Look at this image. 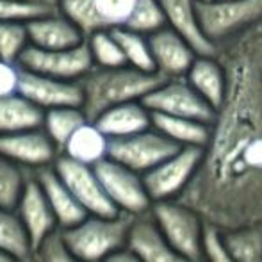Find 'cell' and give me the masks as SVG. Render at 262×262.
<instances>
[{
	"instance_id": "cell-1",
	"label": "cell",
	"mask_w": 262,
	"mask_h": 262,
	"mask_svg": "<svg viewBox=\"0 0 262 262\" xmlns=\"http://www.w3.org/2000/svg\"><path fill=\"white\" fill-rule=\"evenodd\" d=\"M227 95L179 198L216 230L262 225V21L217 43Z\"/></svg>"
},
{
	"instance_id": "cell-2",
	"label": "cell",
	"mask_w": 262,
	"mask_h": 262,
	"mask_svg": "<svg viewBox=\"0 0 262 262\" xmlns=\"http://www.w3.org/2000/svg\"><path fill=\"white\" fill-rule=\"evenodd\" d=\"M166 80L157 72H141L132 66L100 68L95 66L82 82L84 102L82 109L91 121L97 120L104 111L125 102L143 100L150 91Z\"/></svg>"
},
{
	"instance_id": "cell-3",
	"label": "cell",
	"mask_w": 262,
	"mask_h": 262,
	"mask_svg": "<svg viewBox=\"0 0 262 262\" xmlns=\"http://www.w3.org/2000/svg\"><path fill=\"white\" fill-rule=\"evenodd\" d=\"M134 216L114 214V216H95L88 214L80 223L64 230H59L64 246L86 262H100L109 253L127 246L128 230Z\"/></svg>"
},
{
	"instance_id": "cell-4",
	"label": "cell",
	"mask_w": 262,
	"mask_h": 262,
	"mask_svg": "<svg viewBox=\"0 0 262 262\" xmlns=\"http://www.w3.org/2000/svg\"><path fill=\"white\" fill-rule=\"evenodd\" d=\"M150 214L180 257L189 262H204L207 223L202 214L182 200L156 202Z\"/></svg>"
},
{
	"instance_id": "cell-5",
	"label": "cell",
	"mask_w": 262,
	"mask_h": 262,
	"mask_svg": "<svg viewBox=\"0 0 262 262\" xmlns=\"http://www.w3.org/2000/svg\"><path fill=\"white\" fill-rule=\"evenodd\" d=\"M196 9L202 29L216 45L262 21V0H196Z\"/></svg>"
},
{
	"instance_id": "cell-6",
	"label": "cell",
	"mask_w": 262,
	"mask_h": 262,
	"mask_svg": "<svg viewBox=\"0 0 262 262\" xmlns=\"http://www.w3.org/2000/svg\"><path fill=\"white\" fill-rule=\"evenodd\" d=\"M98 179L104 186L107 196L120 212L130 216H141L150 212L154 202L146 191L143 175L121 162L105 157L98 164H95Z\"/></svg>"
},
{
	"instance_id": "cell-7",
	"label": "cell",
	"mask_w": 262,
	"mask_h": 262,
	"mask_svg": "<svg viewBox=\"0 0 262 262\" xmlns=\"http://www.w3.org/2000/svg\"><path fill=\"white\" fill-rule=\"evenodd\" d=\"M204 148L198 146H182L179 152L157 164L143 175L146 191L152 202L179 200L193 180L202 161Z\"/></svg>"
},
{
	"instance_id": "cell-8",
	"label": "cell",
	"mask_w": 262,
	"mask_h": 262,
	"mask_svg": "<svg viewBox=\"0 0 262 262\" xmlns=\"http://www.w3.org/2000/svg\"><path fill=\"white\" fill-rule=\"evenodd\" d=\"M182 146L173 143L157 128H146L138 134L127 136V138L109 139V156L114 161L128 166L134 171L145 175L164 159L173 156Z\"/></svg>"
},
{
	"instance_id": "cell-9",
	"label": "cell",
	"mask_w": 262,
	"mask_h": 262,
	"mask_svg": "<svg viewBox=\"0 0 262 262\" xmlns=\"http://www.w3.org/2000/svg\"><path fill=\"white\" fill-rule=\"evenodd\" d=\"M143 104L152 113L191 118L204 123H212L216 118V109L187 82L186 77L166 79L143 98Z\"/></svg>"
},
{
	"instance_id": "cell-10",
	"label": "cell",
	"mask_w": 262,
	"mask_h": 262,
	"mask_svg": "<svg viewBox=\"0 0 262 262\" xmlns=\"http://www.w3.org/2000/svg\"><path fill=\"white\" fill-rule=\"evenodd\" d=\"M18 64L31 72L62 80H82L95 68L86 41L62 50H43L29 45L18 59Z\"/></svg>"
},
{
	"instance_id": "cell-11",
	"label": "cell",
	"mask_w": 262,
	"mask_h": 262,
	"mask_svg": "<svg viewBox=\"0 0 262 262\" xmlns=\"http://www.w3.org/2000/svg\"><path fill=\"white\" fill-rule=\"evenodd\" d=\"M54 168L88 214H95V216L120 214V210L114 207L111 198L107 196L104 186L95 171V166L82 164L64 154H59L54 162Z\"/></svg>"
},
{
	"instance_id": "cell-12",
	"label": "cell",
	"mask_w": 262,
	"mask_h": 262,
	"mask_svg": "<svg viewBox=\"0 0 262 262\" xmlns=\"http://www.w3.org/2000/svg\"><path fill=\"white\" fill-rule=\"evenodd\" d=\"M18 93L27 97L29 100H32L36 105H39L45 111L66 105L82 107L84 102V91L80 80L55 79V77L36 73L25 68H21Z\"/></svg>"
},
{
	"instance_id": "cell-13",
	"label": "cell",
	"mask_w": 262,
	"mask_h": 262,
	"mask_svg": "<svg viewBox=\"0 0 262 262\" xmlns=\"http://www.w3.org/2000/svg\"><path fill=\"white\" fill-rule=\"evenodd\" d=\"M0 154L34 173L36 169L52 166L61 152L43 127H39L13 134H0Z\"/></svg>"
},
{
	"instance_id": "cell-14",
	"label": "cell",
	"mask_w": 262,
	"mask_h": 262,
	"mask_svg": "<svg viewBox=\"0 0 262 262\" xmlns=\"http://www.w3.org/2000/svg\"><path fill=\"white\" fill-rule=\"evenodd\" d=\"M16 212L20 216L21 223L27 228V234L31 237L32 248H34L36 253L47 239L59 232L55 214L34 173L31 175L24 193H21V198L16 205Z\"/></svg>"
},
{
	"instance_id": "cell-15",
	"label": "cell",
	"mask_w": 262,
	"mask_h": 262,
	"mask_svg": "<svg viewBox=\"0 0 262 262\" xmlns=\"http://www.w3.org/2000/svg\"><path fill=\"white\" fill-rule=\"evenodd\" d=\"M148 43L156 70L166 79L186 77L198 55L193 47L169 25L148 34Z\"/></svg>"
},
{
	"instance_id": "cell-16",
	"label": "cell",
	"mask_w": 262,
	"mask_h": 262,
	"mask_svg": "<svg viewBox=\"0 0 262 262\" xmlns=\"http://www.w3.org/2000/svg\"><path fill=\"white\" fill-rule=\"evenodd\" d=\"M127 246L136 253L139 262H189L180 257L169 245L150 212L134 216L128 230Z\"/></svg>"
},
{
	"instance_id": "cell-17",
	"label": "cell",
	"mask_w": 262,
	"mask_h": 262,
	"mask_svg": "<svg viewBox=\"0 0 262 262\" xmlns=\"http://www.w3.org/2000/svg\"><path fill=\"white\" fill-rule=\"evenodd\" d=\"M27 32L31 45L43 50L72 49L86 41L84 32L59 9L27 21Z\"/></svg>"
},
{
	"instance_id": "cell-18",
	"label": "cell",
	"mask_w": 262,
	"mask_h": 262,
	"mask_svg": "<svg viewBox=\"0 0 262 262\" xmlns=\"http://www.w3.org/2000/svg\"><path fill=\"white\" fill-rule=\"evenodd\" d=\"M166 20L198 55H216L217 45L204 32L198 18L196 0H159Z\"/></svg>"
},
{
	"instance_id": "cell-19",
	"label": "cell",
	"mask_w": 262,
	"mask_h": 262,
	"mask_svg": "<svg viewBox=\"0 0 262 262\" xmlns=\"http://www.w3.org/2000/svg\"><path fill=\"white\" fill-rule=\"evenodd\" d=\"M34 177L38 179L39 186H41L43 193H45L47 200H49L50 207L54 210L59 230L73 227V225L80 223L88 216L86 209L77 202V198L68 189V186L57 175L54 164L36 169Z\"/></svg>"
},
{
	"instance_id": "cell-20",
	"label": "cell",
	"mask_w": 262,
	"mask_h": 262,
	"mask_svg": "<svg viewBox=\"0 0 262 262\" xmlns=\"http://www.w3.org/2000/svg\"><path fill=\"white\" fill-rule=\"evenodd\" d=\"M102 132L109 139L127 138L138 134L146 128H152V111L148 109L143 100L125 102L104 111L97 120H93Z\"/></svg>"
},
{
	"instance_id": "cell-21",
	"label": "cell",
	"mask_w": 262,
	"mask_h": 262,
	"mask_svg": "<svg viewBox=\"0 0 262 262\" xmlns=\"http://www.w3.org/2000/svg\"><path fill=\"white\" fill-rule=\"evenodd\" d=\"M186 79L214 109H217L225 100L227 72L216 55H196Z\"/></svg>"
},
{
	"instance_id": "cell-22",
	"label": "cell",
	"mask_w": 262,
	"mask_h": 262,
	"mask_svg": "<svg viewBox=\"0 0 262 262\" xmlns=\"http://www.w3.org/2000/svg\"><path fill=\"white\" fill-rule=\"evenodd\" d=\"M45 109L21 93L0 98V134H13L43 127Z\"/></svg>"
},
{
	"instance_id": "cell-23",
	"label": "cell",
	"mask_w": 262,
	"mask_h": 262,
	"mask_svg": "<svg viewBox=\"0 0 262 262\" xmlns=\"http://www.w3.org/2000/svg\"><path fill=\"white\" fill-rule=\"evenodd\" d=\"M61 154L82 164L95 166L109 156V138L95 121L88 120L75 130Z\"/></svg>"
},
{
	"instance_id": "cell-24",
	"label": "cell",
	"mask_w": 262,
	"mask_h": 262,
	"mask_svg": "<svg viewBox=\"0 0 262 262\" xmlns=\"http://www.w3.org/2000/svg\"><path fill=\"white\" fill-rule=\"evenodd\" d=\"M154 128L177 143L179 146H198L204 148L210 138V123L191 120V118L169 116V114L152 113Z\"/></svg>"
},
{
	"instance_id": "cell-25",
	"label": "cell",
	"mask_w": 262,
	"mask_h": 262,
	"mask_svg": "<svg viewBox=\"0 0 262 262\" xmlns=\"http://www.w3.org/2000/svg\"><path fill=\"white\" fill-rule=\"evenodd\" d=\"M220 237L227 253L235 262H262V225L223 230Z\"/></svg>"
},
{
	"instance_id": "cell-26",
	"label": "cell",
	"mask_w": 262,
	"mask_h": 262,
	"mask_svg": "<svg viewBox=\"0 0 262 262\" xmlns=\"http://www.w3.org/2000/svg\"><path fill=\"white\" fill-rule=\"evenodd\" d=\"M0 250L13 253L24 262L36 259V252L32 248L27 228L21 223L16 209L0 207Z\"/></svg>"
},
{
	"instance_id": "cell-27",
	"label": "cell",
	"mask_w": 262,
	"mask_h": 262,
	"mask_svg": "<svg viewBox=\"0 0 262 262\" xmlns=\"http://www.w3.org/2000/svg\"><path fill=\"white\" fill-rule=\"evenodd\" d=\"M90 118L86 116L82 107L66 105V107H54L45 111V120H43V130L49 134L59 152H62L66 143L70 141L75 130L84 125Z\"/></svg>"
},
{
	"instance_id": "cell-28",
	"label": "cell",
	"mask_w": 262,
	"mask_h": 262,
	"mask_svg": "<svg viewBox=\"0 0 262 262\" xmlns=\"http://www.w3.org/2000/svg\"><path fill=\"white\" fill-rule=\"evenodd\" d=\"M113 32L116 36L118 43H120L121 50H123V55L127 59L128 66L141 70V72H157L152 49H150L148 43V36L127 27H114Z\"/></svg>"
},
{
	"instance_id": "cell-29",
	"label": "cell",
	"mask_w": 262,
	"mask_h": 262,
	"mask_svg": "<svg viewBox=\"0 0 262 262\" xmlns=\"http://www.w3.org/2000/svg\"><path fill=\"white\" fill-rule=\"evenodd\" d=\"M32 171L0 154V207L16 209Z\"/></svg>"
},
{
	"instance_id": "cell-30",
	"label": "cell",
	"mask_w": 262,
	"mask_h": 262,
	"mask_svg": "<svg viewBox=\"0 0 262 262\" xmlns=\"http://www.w3.org/2000/svg\"><path fill=\"white\" fill-rule=\"evenodd\" d=\"M86 43L90 47L95 66H100V68L127 66V59H125L123 50H121L113 29H100V31L93 32L86 38Z\"/></svg>"
},
{
	"instance_id": "cell-31",
	"label": "cell",
	"mask_w": 262,
	"mask_h": 262,
	"mask_svg": "<svg viewBox=\"0 0 262 262\" xmlns=\"http://www.w3.org/2000/svg\"><path fill=\"white\" fill-rule=\"evenodd\" d=\"M57 9L68 16L86 38L100 29H107L98 13L97 0H57Z\"/></svg>"
},
{
	"instance_id": "cell-32",
	"label": "cell",
	"mask_w": 262,
	"mask_h": 262,
	"mask_svg": "<svg viewBox=\"0 0 262 262\" xmlns=\"http://www.w3.org/2000/svg\"><path fill=\"white\" fill-rule=\"evenodd\" d=\"M166 25L168 20L159 0H136V6L125 27L148 36Z\"/></svg>"
},
{
	"instance_id": "cell-33",
	"label": "cell",
	"mask_w": 262,
	"mask_h": 262,
	"mask_svg": "<svg viewBox=\"0 0 262 262\" xmlns=\"http://www.w3.org/2000/svg\"><path fill=\"white\" fill-rule=\"evenodd\" d=\"M31 45L27 24L0 21V59L18 62L24 50Z\"/></svg>"
},
{
	"instance_id": "cell-34",
	"label": "cell",
	"mask_w": 262,
	"mask_h": 262,
	"mask_svg": "<svg viewBox=\"0 0 262 262\" xmlns=\"http://www.w3.org/2000/svg\"><path fill=\"white\" fill-rule=\"evenodd\" d=\"M52 9H57V7L45 6V4H38V2L0 0V21H20V24H27V21L34 20V18L41 16V14H47Z\"/></svg>"
},
{
	"instance_id": "cell-35",
	"label": "cell",
	"mask_w": 262,
	"mask_h": 262,
	"mask_svg": "<svg viewBox=\"0 0 262 262\" xmlns=\"http://www.w3.org/2000/svg\"><path fill=\"white\" fill-rule=\"evenodd\" d=\"M136 6V0H97L98 13L107 29L125 27Z\"/></svg>"
},
{
	"instance_id": "cell-36",
	"label": "cell",
	"mask_w": 262,
	"mask_h": 262,
	"mask_svg": "<svg viewBox=\"0 0 262 262\" xmlns=\"http://www.w3.org/2000/svg\"><path fill=\"white\" fill-rule=\"evenodd\" d=\"M36 260L38 262H86V260H80L79 257H75L66 248L64 243L61 241L59 232L43 243V246L36 253Z\"/></svg>"
},
{
	"instance_id": "cell-37",
	"label": "cell",
	"mask_w": 262,
	"mask_h": 262,
	"mask_svg": "<svg viewBox=\"0 0 262 262\" xmlns=\"http://www.w3.org/2000/svg\"><path fill=\"white\" fill-rule=\"evenodd\" d=\"M21 66L13 61L0 59V98L18 93L20 90Z\"/></svg>"
},
{
	"instance_id": "cell-38",
	"label": "cell",
	"mask_w": 262,
	"mask_h": 262,
	"mask_svg": "<svg viewBox=\"0 0 262 262\" xmlns=\"http://www.w3.org/2000/svg\"><path fill=\"white\" fill-rule=\"evenodd\" d=\"M204 262H235L225 250L221 243L220 232L209 227L205 234V248H204Z\"/></svg>"
},
{
	"instance_id": "cell-39",
	"label": "cell",
	"mask_w": 262,
	"mask_h": 262,
	"mask_svg": "<svg viewBox=\"0 0 262 262\" xmlns=\"http://www.w3.org/2000/svg\"><path fill=\"white\" fill-rule=\"evenodd\" d=\"M100 262H139V259L136 257V253L132 252L128 246H123V248L109 253V255H107L105 259H102Z\"/></svg>"
},
{
	"instance_id": "cell-40",
	"label": "cell",
	"mask_w": 262,
	"mask_h": 262,
	"mask_svg": "<svg viewBox=\"0 0 262 262\" xmlns=\"http://www.w3.org/2000/svg\"><path fill=\"white\" fill-rule=\"evenodd\" d=\"M0 262H24V260H20L18 257H14L13 253L0 250Z\"/></svg>"
},
{
	"instance_id": "cell-41",
	"label": "cell",
	"mask_w": 262,
	"mask_h": 262,
	"mask_svg": "<svg viewBox=\"0 0 262 262\" xmlns=\"http://www.w3.org/2000/svg\"><path fill=\"white\" fill-rule=\"evenodd\" d=\"M20 2H38V4H45V6L57 7V0H20Z\"/></svg>"
},
{
	"instance_id": "cell-42",
	"label": "cell",
	"mask_w": 262,
	"mask_h": 262,
	"mask_svg": "<svg viewBox=\"0 0 262 262\" xmlns=\"http://www.w3.org/2000/svg\"><path fill=\"white\" fill-rule=\"evenodd\" d=\"M198 2H214V0H198Z\"/></svg>"
},
{
	"instance_id": "cell-43",
	"label": "cell",
	"mask_w": 262,
	"mask_h": 262,
	"mask_svg": "<svg viewBox=\"0 0 262 262\" xmlns=\"http://www.w3.org/2000/svg\"><path fill=\"white\" fill-rule=\"evenodd\" d=\"M31 262H38V260H36V259H34V260H31Z\"/></svg>"
}]
</instances>
